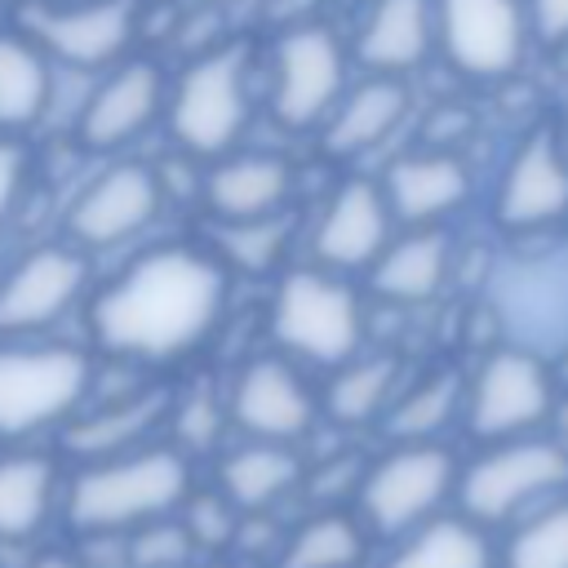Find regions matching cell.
Here are the masks:
<instances>
[{
  "label": "cell",
  "mask_w": 568,
  "mask_h": 568,
  "mask_svg": "<svg viewBox=\"0 0 568 568\" xmlns=\"http://www.w3.org/2000/svg\"><path fill=\"white\" fill-rule=\"evenodd\" d=\"M222 306V271L186 248L142 257L93 306L102 346L120 355H178L204 337Z\"/></svg>",
  "instance_id": "6da1fadb"
},
{
  "label": "cell",
  "mask_w": 568,
  "mask_h": 568,
  "mask_svg": "<svg viewBox=\"0 0 568 568\" xmlns=\"http://www.w3.org/2000/svg\"><path fill=\"white\" fill-rule=\"evenodd\" d=\"M568 493V453L550 435L488 444L457 479V510L479 528H515Z\"/></svg>",
  "instance_id": "7a4b0ae2"
},
{
  "label": "cell",
  "mask_w": 568,
  "mask_h": 568,
  "mask_svg": "<svg viewBox=\"0 0 568 568\" xmlns=\"http://www.w3.org/2000/svg\"><path fill=\"white\" fill-rule=\"evenodd\" d=\"M186 462L169 448L120 453L89 466L71 484V524L89 532L111 528H142L164 519L186 497Z\"/></svg>",
  "instance_id": "3957f363"
},
{
  "label": "cell",
  "mask_w": 568,
  "mask_h": 568,
  "mask_svg": "<svg viewBox=\"0 0 568 568\" xmlns=\"http://www.w3.org/2000/svg\"><path fill=\"white\" fill-rule=\"evenodd\" d=\"M462 466L444 444H399L364 470L359 515L364 528L382 537H408L422 524L439 519L444 501L457 497Z\"/></svg>",
  "instance_id": "277c9868"
},
{
  "label": "cell",
  "mask_w": 568,
  "mask_h": 568,
  "mask_svg": "<svg viewBox=\"0 0 568 568\" xmlns=\"http://www.w3.org/2000/svg\"><path fill=\"white\" fill-rule=\"evenodd\" d=\"M555 382L541 364V355L506 346L484 359V368L470 382L466 395V426L484 444H510L537 435V426L550 422L555 408Z\"/></svg>",
  "instance_id": "5b68a950"
},
{
  "label": "cell",
  "mask_w": 568,
  "mask_h": 568,
  "mask_svg": "<svg viewBox=\"0 0 568 568\" xmlns=\"http://www.w3.org/2000/svg\"><path fill=\"white\" fill-rule=\"evenodd\" d=\"M89 386V359L67 346L0 351V435H31L67 417Z\"/></svg>",
  "instance_id": "8992f818"
},
{
  "label": "cell",
  "mask_w": 568,
  "mask_h": 568,
  "mask_svg": "<svg viewBox=\"0 0 568 568\" xmlns=\"http://www.w3.org/2000/svg\"><path fill=\"white\" fill-rule=\"evenodd\" d=\"M275 337L306 359L342 364L359 346V306L337 280L297 271L275 297Z\"/></svg>",
  "instance_id": "52a82bcc"
},
{
  "label": "cell",
  "mask_w": 568,
  "mask_h": 568,
  "mask_svg": "<svg viewBox=\"0 0 568 568\" xmlns=\"http://www.w3.org/2000/svg\"><path fill=\"white\" fill-rule=\"evenodd\" d=\"M244 124V89H240V53H209L200 58L178 89L173 102V133L191 151H222L235 142Z\"/></svg>",
  "instance_id": "ba28073f"
},
{
  "label": "cell",
  "mask_w": 568,
  "mask_h": 568,
  "mask_svg": "<svg viewBox=\"0 0 568 568\" xmlns=\"http://www.w3.org/2000/svg\"><path fill=\"white\" fill-rule=\"evenodd\" d=\"M448 58L470 75H501L524 53V18L515 0H439Z\"/></svg>",
  "instance_id": "9c48e42d"
},
{
  "label": "cell",
  "mask_w": 568,
  "mask_h": 568,
  "mask_svg": "<svg viewBox=\"0 0 568 568\" xmlns=\"http://www.w3.org/2000/svg\"><path fill=\"white\" fill-rule=\"evenodd\" d=\"M342 84V53L337 40L320 27H302L284 36L275 58V115L293 129L311 124Z\"/></svg>",
  "instance_id": "30bf717a"
},
{
  "label": "cell",
  "mask_w": 568,
  "mask_h": 568,
  "mask_svg": "<svg viewBox=\"0 0 568 568\" xmlns=\"http://www.w3.org/2000/svg\"><path fill=\"white\" fill-rule=\"evenodd\" d=\"M231 413L262 444H288V439L306 435V426L315 417V404H311L302 377L288 364L257 359L240 373L235 395H231Z\"/></svg>",
  "instance_id": "8fae6325"
},
{
  "label": "cell",
  "mask_w": 568,
  "mask_h": 568,
  "mask_svg": "<svg viewBox=\"0 0 568 568\" xmlns=\"http://www.w3.org/2000/svg\"><path fill=\"white\" fill-rule=\"evenodd\" d=\"M84 284V262L67 248H40L31 253L0 288V328L4 333H27L53 324L80 293Z\"/></svg>",
  "instance_id": "7c38bea8"
},
{
  "label": "cell",
  "mask_w": 568,
  "mask_h": 568,
  "mask_svg": "<svg viewBox=\"0 0 568 568\" xmlns=\"http://www.w3.org/2000/svg\"><path fill=\"white\" fill-rule=\"evenodd\" d=\"M155 200H160L155 173L142 164H120L75 200L67 226L80 244H115L155 213Z\"/></svg>",
  "instance_id": "4fadbf2b"
},
{
  "label": "cell",
  "mask_w": 568,
  "mask_h": 568,
  "mask_svg": "<svg viewBox=\"0 0 568 568\" xmlns=\"http://www.w3.org/2000/svg\"><path fill=\"white\" fill-rule=\"evenodd\" d=\"M501 222L506 226H546L568 213V160L550 142V133H532L506 169L501 182Z\"/></svg>",
  "instance_id": "5bb4252c"
},
{
  "label": "cell",
  "mask_w": 568,
  "mask_h": 568,
  "mask_svg": "<svg viewBox=\"0 0 568 568\" xmlns=\"http://www.w3.org/2000/svg\"><path fill=\"white\" fill-rule=\"evenodd\" d=\"M386 568H501V564H497L493 532L457 510V515H439L422 524L417 532H408L390 550Z\"/></svg>",
  "instance_id": "9a60e30c"
},
{
  "label": "cell",
  "mask_w": 568,
  "mask_h": 568,
  "mask_svg": "<svg viewBox=\"0 0 568 568\" xmlns=\"http://www.w3.org/2000/svg\"><path fill=\"white\" fill-rule=\"evenodd\" d=\"M27 22L62 58L102 62L129 36V4L124 0H102V4H84V9H58V13L53 9H36V13H27Z\"/></svg>",
  "instance_id": "2e32d148"
},
{
  "label": "cell",
  "mask_w": 568,
  "mask_h": 568,
  "mask_svg": "<svg viewBox=\"0 0 568 568\" xmlns=\"http://www.w3.org/2000/svg\"><path fill=\"white\" fill-rule=\"evenodd\" d=\"M386 244V204L368 182H346L337 200L324 213V226L315 235L320 257L337 266H359L377 257Z\"/></svg>",
  "instance_id": "e0dca14e"
},
{
  "label": "cell",
  "mask_w": 568,
  "mask_h": 568,
  "mask_svg": "<svg viewBox=\"0 0 568 568\" xmlns=\"http://www.w3.org/2000/svg\"><path fill=\"white\" fill-rule=\"evenodd\" d=\"M155 102H160V75H155V67L133 62V67L115 71L93 93V102L84 106L80 133H84L89 146H115V142L133 138L151 120Z\"/></svg>",
  "instance_id": "ac0fdd59"
},
{
  "label": "cell",
  "mask_w": 568,
  "mask_h": 568,
  "mask_svg": "<svg viewBox=\"0 0 568 568\" xmlns=\"http://www.w3.org/2000/svg\"><path fill=\"white\" fill-rule=\"evenodd\" d=\"M288 191V169L280 160H231L209 178V204L231 222H262Z\"/></svg>",
  "instance_id": "d6986e66"
},
{
  "label": "cell",
  "mask_w": 568,
  "mask_h": 568,
  "mask_svg": "<svg viewBox=\"0 0 568 568\" xmlns=\"http://www.w3.org/2000/svg\"><path fill=\"white\" fill-rule=\"evenodd\" d=\"M430 44V4L426 0H382L359 36V58L382 71L413 67Z\"/></svg>",
  "instance_id": "ffe728a7"
},
{
  "label": "cell",
  "mask_w": 568,
  "mask_h": 568,
  "mask_svg": "<svg viewBox=\"0 0 568 568\" xmlns=\"http://www.w3.org/2000/svg\"><path fill=\"white\" fill-rule=\"evenodd\" d=\"M466 195V169L453 155H413L390 169V204L408 222H426Z\"/></svg>",
  "instance_id": "44dd1931"
},
{
  "label": "cell",
  "mask_w": 568,
  "mask_h": 568,
  "mask_svg": "<svg viewBox=\"0 0 568 568\" xmlns=\"http://www.w3.org/2000/svg\"><path fill=\"white\" fill-rule=\"evenodd\" d=\"M53 506V466L49 457L22 453L0 462V541L31 537Z\"/></svg>",
  "instance_id": "7402d4cb"
},
{
  "label": "cell",
  "mask_w": 568,
  "mask_h": 568,
  "mask_svg": "<svg viewBox=\"0 0 568 568\" xmlns=\"http://www.w3.org/2000/svg\"><path fill=\"white\" fill-rule=\"evenodd\" d=\"M293 484H297V457L284 444H248L222 462L226 501L240 510H262Z\"/></svg>",
  "instance_id": "603a6c76"
},
{
  "label": "cell",
  "mask_w": 568,
  "mask_h": 568,
  "mask_svg": "<svg viewBox=\"0 0 568 568\" xmlns=\"http://www.w3.org/2000/svg\"><path fill=\"white\" fill-rule=\"evenodd\" d=\"M364 546H368V532L359 519L342 510H324L280 546L275 568H359Z\"/></svg>",
  "instance_id": "cb8c5ba5"
},
{
  "label": "cell",
  "mask_w": 568,
  "mask_h": 568,
  "mask_svg": "<svg viewBox=\"0 0 568 568\" xmlns=\"http://www.w3.org/2000/svg\"><path fill=\"white\" fill-rule=\"evenodd\" d=\"M497 564L501 568H568V493L524 515L515 528H506L497 546Z\"/></svg>",
  "instance_id": "d4e9b609"
},
{
  "label": "cell",
  "mask_w": 568,
  "mask_h": 568,
  "mask_svg": "<svg viewBox=\"0 0 568 568\" xmlns=\"http://www.w3.org/2000/svg\"><path fill=\"white\" fill-rule=\"evenodd\" d=\"M404 106H408V98L395 80H373V84L355 89L351 102L337 111V120L328 129V146L346 155V151H364V146L382 142L399 124Z\"/></svg>",
  "instance_id": "484cf974"
},
{
  "label": "cell",
  "mask_w": 568,
  "mask_h": 568,
  "mask_svg": "<svg viewBox=\"0 0 568 568\" xmlns=\"http://www.w3.org/2000/svg\"><path fill=\"white\" fill-rule=\"evenodd\" d=\"M444 262H448L444 235H408L377 262L373 284H377V293H386L395 302H422L439 288Z\"/></svg>",
  "instance_id": "4316f807"
},
{
  "label": "cell",
  "mask_w": 568,
  "mask_h": 568,
  "mask_svg": "<svg viewBox=\"0 0 568 568\" xmlns=\"http://www.w3.org/2000/svg\"><path fill=\"white\" fill-rule=\"evenodd\" d=\"M462 404V382L453 373L426 377L422 386H413L386 417V430L399 444H435V435L448 426V417Z\"/></svg>",
  "instance_id": "83f0119b"
},
{
  "label": "cell",
  "mask_w": 568,
  "mask_h": 568,
  "mask_svg": "<svg viewBox=\"0 0 568 568\" xmlns=\"http://www.w3.org/2000/svg\"><path fill=\"white\" fill-rule=\"evenodd\" d=\"M44 93H49V71L40 53L27 49L22 40L0 36V129L36 120L44 106Z\"/></svg>",
  "instance_id": "f1b7e54d"
},
{
  "label": "cell",
  "mask_w": 568,
  "mask_h": 568,
  "mask_svg": "<svg viewBox=\"0 0 568 568\" xmlns=\"http://www.w3.org/2000/svg\"><path fill=\"white\" fill-rule=\"evenodd\" d=\"M395 390V359L386 355H373V359H355L346 364L333 386H328V413L346 426H359V422H373L386 399Z\"/></svg>",
  "instance_id": "f546056e"
},
{
  "label": "cell",
  "mask_w": 568,
  "mask_h": 568,
  "mask_svg": "<svg viewBox=\"0 0 568 568\" xmlns=\"http://www.w3.org/2000/svg\"><path fill=\"white\" fill-rule=\"evenodd\" d=\"M164 413V395H142V399H129V404H115L80 426H71V448L75 453H98V457H120L155 417Z\"/></svg>",
  "instance_id": "4dcf8cb0"
},
{
  "label": "cell",
  "mask_w": 568,
  "mask_h": 568,
  "mask_svg": "<svg viewBox=\"0 0 568 568\" xmlns=\"http://www.w3.org/2000/svg\"><path fill=\"white\" fill-rule=\"evenodd\" d=\"M191 532L186 524L178 519H155V524H142L129 541V564L133 568H182L186 555H191Z\"/></svg>",
  "instance_id": "1f68e13d"
},
{
  "label": "cell",
  "mask_w": 568,
  "mask_h": 568,
  "mask_svg": "<svg viewBox=\"0 0 568 568\" xmlns=\"http://www.w3.org/2000/svg\"><path fill=\"white\" fill-rule=\"evenodd\" d=\"M280 240H284V222L280 217H262V222H235L226 235H222V244H226V253L240 262V266H266L271 257H275V248H280Z\"/></svg>",
  "instance_id": "d6a6232c"
},
{
  "label": "cell",
  "mask_w": 568,
  "mask_h": 568,
  "mask_svg": "<svg viewBox=\"0 0 568 568\" xmlns=\"http://www.w3.org/2000/svg\"><path fill=\"white\" fill-rule=\"evenodd\" d=\"M182 524H186V532H191L195 546H222V541L235 537V515L217 497H195L186 506V519Z\"/></svg>",
  "instance_id": "836d02e7"
},
{
  "label": "cell",
  "mask_w": 568,
  "mask_h": 568,
  "mask_svg": "<svg viewBox=\"0 0 568 568\" xmlns=\"http://www.w3.org/2000/svg\"><path fill=\"white\" fill-rule=\"evenodd\" d=\"M213 430H217V413H213V404H209L204 395H195V399L178 413V435L191 439V444H209Z\"/></svg>",
  "instance_id": "e575fe53"
},
{
  "label": "cell",
  "mask_w": 568,
  "mask_h": 568,
  "mask_svg": "<svg viewBox=\"0 0 568 568\" xmlns=\"http://www.w3.org/2000/svg\"><path fill=\"white\" fill-rule=\"evenodd\" d=\"M532 27L546 40H564L568 36V0H532Z\"/></svg>",
  "instance_id": "d590c367"
},
{
  "label": "cell",
  "mask_w": 568,
  "mask_h": 568,
  "mask_svg": "<svg viewBox=\"0 0 568 568\" xmlns=\"http://www.w3.org/2000/svg\"><path fill=\"white\" fill-rule=\"evenodd\" d=\"M18 178H22V155H18L13 146H4V142H0V222H4L9 204H13Z\"/></svg>",
  "instance_id": "8d00e7d4"
},
{
  "label": "cell",
  "mask_w": 568,
  "mask_h": 568,
  "mask_svg": "<svg viewBox=\"0 0 568 568\" xmlns=\"http://www.w3.org/2000/svg\"><path fill=\"white\" fill-rule=\"evenodd\" d=\"M546 435L568 453V390L555 399V408H550V422H546Z\"/></svg>",
  "instance_id": "74e56055"
},
{
  "label": "cell",
  "mask_w": 568,
  "mask_h": 568,
  "mask_svg": "<svg viewBox=\"0 0 568 568\" xmlns=\"http://www.w3.org/2000/svg\"><path fill=\"white\" fill-rule=\"evenodd\" d=\"M27 568H80L75 559H67V555H40L36 564H27Z\"/></svg>",
  "instance_id": "f35d334b"
}]
</instances>
